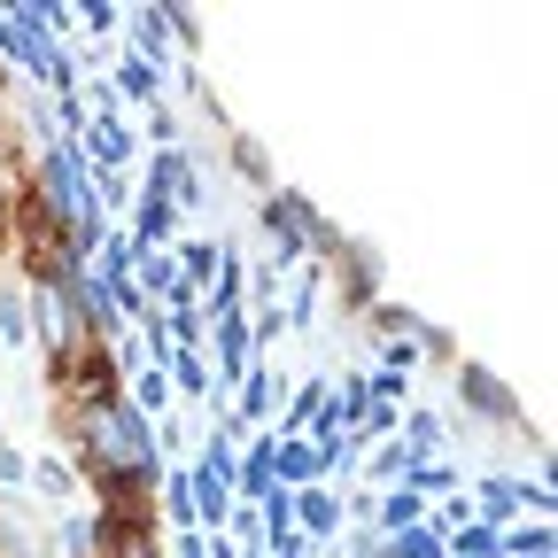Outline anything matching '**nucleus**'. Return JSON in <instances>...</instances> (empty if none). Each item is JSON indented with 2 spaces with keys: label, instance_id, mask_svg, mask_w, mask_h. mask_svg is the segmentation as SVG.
<instances>
[{
  "label": "nucleus",
  "instance_id": "obj_1",
  "mask_svg": "<svg viewBox=\"0 0 558 558\" xmlns=\"http://www.w3.org/2000/svg\"><path fill=\"white\" fill-rule=\"evenodd\" d=\"M86 473L117 488H148L156 481V427L132 403H94L86 411Z\"/></svg>",
  "mask_w": 558,
  "mask_h": 558
},
{
  "label": "nucleus",
  "instance_id": "obj_2",
  "mask_svg": "<svg viewBox=\"0 0 558 558\" xmlns=\"http://www.w3.org/2000/svg\"><path fill=\"white\" fill-rule=\"evenodd\" d=\"M24 311H32V341L47 349L54 373H62V365H70V349L86 341V333H78V311H70V295L54 288V279H32V303H24Z\"/></svg>",
  "mask_w": 558,
  "mask_h": 558
},
{
  "label": "nucleus",
  "instance_id": "obj_3",
  "mask_svg": "<svg viewBox=\"0 0 558 558\" xmlns=\"http://www.w3.org/2000/svg\"><path fill=\"white\" fill-rule=\"evenodd\" d=\"M458 403L473 418H488V427H520V396L488 373V365H458Z\"/></svg>",
  "mask_w": 558,
  "mask_h": 558
},
{
  "label": "nucleus",
  "instance_id": "obj_4",
  "mask_svg": "<svg viewBox=\"0 0 558 558\" xmlns=\"http://www.w3.org/2000/svg\"><path fill=\"white\" fill-rule=\"evenodd\" d=\"M171 226H179V209H171L156 186H140V194H132V233H124V241H132V248H156V241H171Z\"/></svg>",
  "mask_w": 558,
  "mask_h": 558
},
{
  "label": "nucleus",
  "instance_id": "obj_5",
  "mask_svg": "<svg viewBox=\"0 0 558 558\" xmlns=\"http://www.w3.org/2000/svg\"><path fill=\"white\" fill-rule=\"evenodd\" d=\"M78 156H94L101 171H124L132 163V124L124 117H86V148Z\"/></svg>",
  "mask_w": 558,
  "mask_h": 558
},
{
  "label": "nucleus",
  "instance_id": "obj_6",
  "mask_svg": "<svg viewBox=\"0 0 558 558\" xmlns=\"http://www.w3.org/2000/svg\"><path fill=\"white\" fill-rule=\"evenodd\" d=\"M132 288H140V303H171V295H186V288H179V264H171L163 248H140V256H132Z\"/></svg>",
  "mask_w": 558,
  "mask_h": 558
},
{
  "label": "nucleus",
  "instance_id": "obj_7",
  "mask_svg": "<svg viewBox=\"0 0 558 558\" xmlns=\"http://www.w3.org/2000/svg\"><path fill=\"white\" fill-rule=\"evenodd\" d=\"M295 535H303V543L341 535V505H333V488H295Z\"/></svg>",
  "mask_w": 558,
  "mask_h": 558
},
{
  "label": "nucleus",
  "instance_id": "obj_8",
  "mask_svg": "<svg viewBox=\"0 0 558 558\" xmlns=\"http://www.w3.org/2000/svg\"><path fill=\"white\" fill-rule=\"evenodd\" d=\"M271 458H279V442L264 435V442H248V458L233 465V488H241L248 505H256V497H271V488H279V465H271Z\"/></svg>",
  "mask_w": 558,
  "mask_h": 558
},
{
  "label": "nucleus",
  "instance_id": "obj_9",
  "mask_svg": "<svg viewBox=\"0 0 558 558\" xmlns=\"http://www.w3.org/2000/svg\"><path fill=\"white\" fill-rule=\"evenodd\" d=\"M279 488H318V473H326V458H318V442H303V435H288L279 442Z\"/></svg>",
  "mask_w": 558,
  "mask_h": 558
},
{
  "label": "nucleus",
  "instance_id": "obj_10",
  "mask_svg": "<svg viewBox=\"0 0 558 558\" xmlns=\"http://www.w3.org/2000/svg\"><path fill=\"white\" fill-rule=\"evenodd\" d=\"M132 39H140L132 54H140V62H148L156 78H163V62H171V32H163V0H156V9H140V16H132Z\"/></svg>",
  "mask_w": 558,
  "mask_h": 558
},
{
  "label": "nucleus",
  "instance_id": "obj_11",
  "mask_svg": "<svg viewBox=\"0 0 558 558\" xmlns=\"http://www.w3.org/2000/svg\"><path fill=\"white\" fill-rule=\"evenodd\" d=\"M373 520H380V535L396 543V535H411V527H427V505H418L411 488H388V497L373 505Z\"/></svg>",
  "mask_w": 558,
  "mask_h": 558
},
{
  "label": "nucleus",
  "instance_id": "obj_12",
  "mask_svg": "<svg viewBox=\"0 0 558 558\" xmlns=\"http://www.w3.org/2000/svg\"><path fill=\"white\" fill-rule=\"evenodd\" d=\"M403 488H411L418 505H427V497H458V465H442V458H411V465H403Z\"/></svg>",
  "mask_w": 558,
  "mask_h": 558
},
{
  "label": "nucleus",
  "instance_id": "obj_13",
  "mask_svg": "<svg viewBox=\"0 0 558 558\" xmlns=\"http://www.w3.org/2000/svg\"><path fill=\"white\" fill-rule=\"evenodd\" d=\"M124 403H132L140 418H163V411H171V373H163V365H140V373H132V396H124Z\"/></svg>",
  "mask_w": 558,
  "mask_h": 558
},
{
  "label": "nucleus",
  "instance_id": "obj_14",
  "mask_svg": "<svg viewBox=\"0 0 558 558\" xmlns=\"http://www.w3.org/2000/svg\"><path fill=\"white\" fill-rule=\"evenodd\" d=\"M497 558H550V527L535 520H512V527H497Z\"/></svg>",
  "mask_w": 558,
  "mask_h": 558
},
{
  "label": "nucleus",
  "instance_id": "obj_15",
  "mask_svg": "<svg viewBox=\"0 0 558 558\" xmlns=\"http://www.w3.org/2000/svg\"><path fill=\"white\" fill-rule=\"evenodd\" d=\"M109 94H117V101H156V94H163V78H156V70L140 62V54H124V62H117V86H109Z\"/></svg>",
  "mask_w": 558,
  "mask_h": 558
},
{
  "label": "nucleus",
  "instance_id": "obj_16",
  "mask_svg": "<svg viewBox=\"0 0 558 558\" xmlns=\"http://www.w3.org/2000/svg\"><path fill=\"white\" fill-rule=\"evenodd\" d=\"M163 373H171L179 396H209V357H202V349H171V365H163Z\"/></svg>",
  "mask_w": 558,
  "mask_h": 558
},
{
  "label": "nucleus",
  "instance_id": "obj_17",
  "mask_svg": "<svg viewBox=\"0 0 558 558\" xmlns=\"http://www.w3.org/2000/svg\"><path fill=\"white\" fill-rule=\"evenodd\" d=\"M132 241L124 233H101V264H94V279H101V288H124V279H132Z\"/></svg>",
  "mask_w": 558,
  "mask_h": 558
},
{
  "label": "nucleus",
  "instance_id": "obj_18",
  "mask_svg": "<svg viewBox=\"0 0 558 558\" xmlns=\"http://www.w3.org/2000/svg\"><path fill=\"white\" fill-rule=\"evenodd\" d=\"M171 264H179V288L194 295V288H202V279H209V271H218V241H186V248H179Z\"/></svg>",
  "mask_w": 558,
  "mask_h": 558
},
{
  "label": "nucleus",
  "instance_id": "obj_19",
  "mask_svg": "<svg viewBox=\"0 0 558 558\" xmlns=\"http://www.w3.org/2000/svg\"><path fill=\"white\" fill-rule=\"evenodd\" d=\"M0 341H9V349H32V311H24V288H0Z\"/></svg>",
  "mask_w": 558,
  "mask_h": 558
},
{
  "label": "nucleus",
  "instance_id": "obj_20",
  "mask_svg": "<svg viewBox=\"0 0 558 558\" xmlns=\"http://www.w3.org/2000/svg\"><path fill=\"white\" fill-rule=\"evenodd\" d=\"M101 527H109V520H62V558H101V550H109Z\"/></svg>",
  "mask_w": 558,
  "mask_h": 558
},
{
  "label": "nucleus",
  "instance_id": "obj_21",
  "mask_svg": "<svg viewBox=\"0 0 558 558\" xmlns=\"http://www.w3.org/2000/svg\"><path fill=\"white\" fill-rule=\"evenodd\" d=\"M163 520H171L179 535H202V527H194V497H186V473L163 481Z\"/></svg>",
  "mask_w": 558,
  "mask_h": 558
},
{
  "label": "nucleus",
  "instance_id": "obj_22",
  "mask_svg": "<svg viewBox=\"0 0 558 558\" xmlns=\"http://www.w3.org/2000/svg\"><path fill=\"white\" fill-rule=\"evenodd\" d=\"M271 396H279V380H271V373H248V380H241V403H233V411H241V418H264V411H271Z\"/></svg>",
  "mask_w": 558,
  "mask_h": 558
},
{
  "label": "nucleus",
  "instance_id": "obj_23",
  "mask_svg": "<svg viewBox=\"0 0 558 558\" xmlns=\"http://www.w3.org/2000/svg\"><path fill=\"white\" fill-rule=\"evenodd\" d=\"M403 450H411V458H435V450H442V418H435V411H411V442H403Z\"/></svg>",
  "mask_w": 558,
  "mask_h": 558
},
{
  "label": "nucleus",
  "instance_id": "obj_24",
  "mask_svg": "<svg viewBox=\"0 0 558 558\" xmlns=\"http://www.w3.org/2000/svg\"><path fill=\"white\" fill-rule=\"evenodd\" d=\"M326 388H333V380H303V388H295V403H288V427H311V418H318V403H326Z\"/></svg>",
  "mask_w": 558,
  "mask_h": 558
},
{
  "label": "nucleus",
  "instance_id": "obj_25",
  "mask_svg": "<svg viewBox=\"0 0 558 558\" xmlns=\"http://www.w3.org/2000/svg\"><path fill=\"white\" fill-rule=\"evenodd\" d=\"M288 318H295V326H311V318H318V271H303V279H295V303H288Z\"/></svg>",
  "mask_w": 558,
  "mask_h": 558
},
{
  "label": "nucleus",
  "instance_id": "obj_26",
  "mask_svg": "<svg viewBox=\"0 0 558 558\" xmlns=\"http://www.w3.org/2000/svg\"><path fill=\"white\" fill-rule=\"evenodd\" d=\"M24 481H32V488H47V497H70V473H62L54 458H47V465H32Z\"/></svg>",
  "mask_w": 558,
  "mask_h": 558
},
{
  "label": "nucleus",
  "instance_id": "obj_27",
  "mask_svg": "<svg viewBox=\"0 0 558 558\" xmlns=\"http://www.w3.org/2000/svg\"><path fill=\"white\" fill-rule=\"evenodd\" d=\"M403 465H411V450H403V442H388V450L373 458V481H403Z\"/></svg>",
  "mask_w": 558,
  "mask_h": 558
},
{
  "label": "nucleus",
  "instance_id": "obj_28",
  "mask_svg": "<svg viewBox=\"0 0 558 558\" xmlns=\"http://www.w3.org/2000/svg\"><path fill=\"white\" fill-rule=\"evenodd\" d=\"M70 24H86V32H109V24H117V9H109V0H86V9H70Z\"/></svg>",
  "mask_w": 558,
  "mask_h": 558
},
{
  "label": "nucleus",
  "instance_id": "obj_29",
  "mask_svg": "<svg viewBox=\"0 0 558 558\" xmlns=\"http://www.w3.org/2000/svg\"><path fill=\"white\" fill-rule=\"evenodd\" d=\"M233 163H241V179H256V186L271 179V171H264V148H256V140H241V148H233Z\"/></svg>",
  "mask_w": 558,
  "mask_h": 558
},
{
  "label": "nucleus",
  "instance_id": "obj_30",
  "mask_svg": "<svg viewBox=\"0 0 558 558\" xmlns=\"http://www.w3.org/2000/svg\"><path fill=\"white\" fill-rule=\"evenodd\" d=\"M24 473H32V465H24L16 450H0V488H24Z\"/></svg>",
  "mask_w": 558,
  "mask_h": 558
},
{
  "label": "nucleus",
  "instance_id": "obj_31",
  "mask_svg": "<svg viewBox=\"0 0 558 558\" xmlns=\"http://www.w3.org/2000/svg\"><path fill=\"white\" fill-rule=\"evenodd\" d=\"M202 550H209L202 535H179V550H171V558H202Z\"/></svg>",
  "mask_w": 558,
  "mask_h": 558
},
{
  "label": "nucleus",
  "instance_id": "obj_32",
  "mask_svg": "<svg viewBox=\"0 0 558 558\" xmlns=\"http://www.w3.org/2000/svg\"><path fill=\"white\" fill-rule=\"evenodd\" d=\"M0 39H9V9H0Z\"/></svg>",
  "mask_w": 558,
  "mask_h": 558
}]
</instances>
